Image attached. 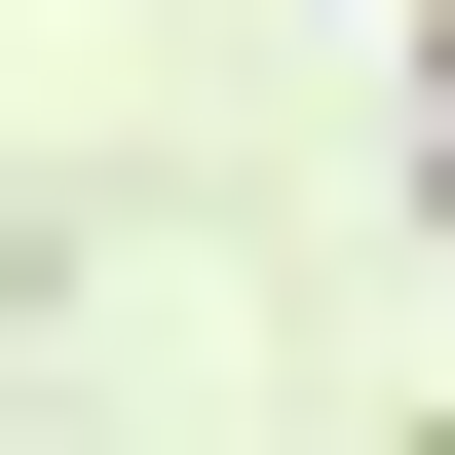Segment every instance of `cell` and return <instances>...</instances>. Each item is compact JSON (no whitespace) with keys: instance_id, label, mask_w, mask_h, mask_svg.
Segmentation results:
<instances>
[{"instance_id":"cell-1","label":"cell","mask_w":455,"mask_h":455,"mask_svg":"<svg viewBox=\"0 0 455 455\" xmlns=\"http://www.w3.org/2000/svg\"><path fill=\"white\" fill-rule=\"evenodd\" d=\"M418 76H455V0H418Z\"/></svg>"}]
</instances>
